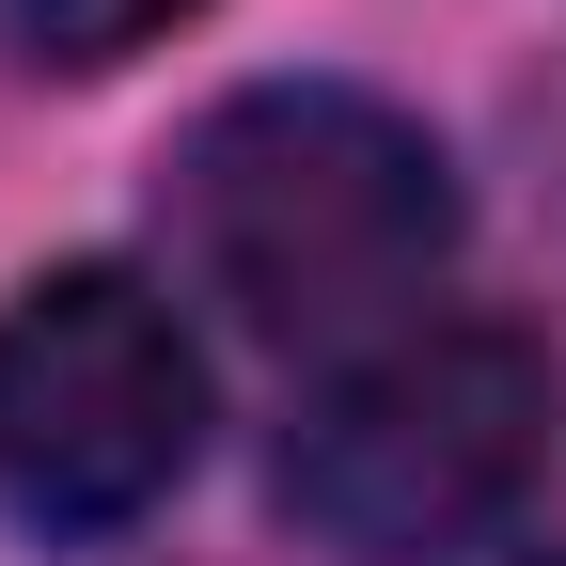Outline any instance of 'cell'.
<instances>
[{
  "instance_id": "1",
  "label": "cell",
  "mask_w": 566,
  "mask_h": 566,
  "mask_svg": "<svg viewBox=\"0 0 566 566\" xmlns=\"http://www.w3.org/2000/svg\"><path fill=\"white\" fill-rule=\"evenodd\" d=\"M174 268L268 346H331L424 300L457 252V158L363 80H252L158 174Z\"/></svg>"
},
{
  "instance_id": "2",
  "label": "cell",
  "mask_w": 566,
  "mask_h": 566,
  "mask_svg": "<svg viewBox=\"0 0 566 566\" xmlns=\"http://www.w3.org/2000/svg\"><path fill=\"white\" fill-rule=\"evenodd\" d=\"M551 472V363L504 315L378 331L300 424H283V520L346 566H457Z\"/></svg>"
},
{
  "instance_id": "3",
  "label": "cell",
  "mask_w": 566,
  "mask_h": 566,
  "mask_svg": "<svg viewBox=\"0 0 566 566\" xmlns=\"http://www.w3.org/2000/svg\"><path fill=\"white\" fill-rule=\"evenodd\" d=\"M205 457V346L142 268H48L0 300V520L126 535Z\"/></svg>"
},
{
  "instance_id": "4",
  "label": "cell",
  "mask_w": 566,
  "mask_h": 566,
  "mask_svg": "<svg viewBox=\"0 0 566 566\" xmlns=\"http://www.w3.org/2000/svg\"><path fill=\"white\" fill-rule=\"evenodd\" d=\"M174 17H205V0H0V63H32V80H95V63L158 48Z\"/></svg>"
},
{
  "instance_id": "5",
  "label": "cell",
  "mask_w": 566,
  "mask_h": 566,
  "mask_svg": "<svg viewBox=\"0 0 566 566\" xmlns=\"http://www.w3.org/2000/svg\"><path fill=\"white\" fill-rule=\"evenodd\" d=\"M551 566H566V551H551Z\"/></svg>"
}]
</instances>
